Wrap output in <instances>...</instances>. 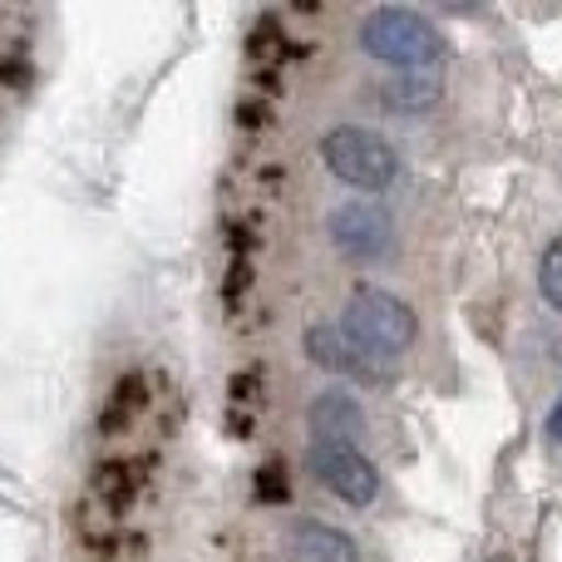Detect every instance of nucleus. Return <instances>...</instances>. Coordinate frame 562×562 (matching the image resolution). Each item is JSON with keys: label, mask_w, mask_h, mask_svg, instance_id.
<instances>
[{"label": "nucleus", "mask_w": 562, "mask_h": 562, "mask_svg": "<svg viewBox=\"0 0 562 562\" xmlns=\"http://www.w3.org/2000/svg\"><path fill=\"white\" fill-rule=\"evenodd\" d=\"M538 286H543L548 306L562 311V237H553V247L543 252V267H538Z\"/></svg>", "instance_id": "obj_12"}, {"label": "nucleus", "mask_w": 562, "mask_h": 562, "mask_svg": "<svg viewBox=\"0 0 562 562\" xmlns=\"http://www.w3.org/2000/svg\"><path fill=\"white\" fill-rule=\"evenodd\" d=\"M340 330H346L366 356H375V360H385L390 366V360L415 340L419 321H415V311H409V301H400L395 291L356 286L350 291V301H346V321H340Z\"/></svg>", "instance_id": "obj_2"}, {"label": "nucleus", "mask_w": 562, "mask_h": 562, "mask_svg": "<svg viewBox=\"0 0 562 562\" xmlns=\"http://www.w3.org/2000/svg\"><path fill=\"white\" fill-rule=\"evenodd\" d=\"M548 439H553V445H562V395H558V405L548 409Z\"/></svg>", "instance_id": "obj_14"}, {"label": "nucleus", "mask_w": 562, "mask_h": 562, "mask_svg": "<svg viewBox=\"0 0 562 562\" xmlns=\"http://www.w3.org/2000/svg\"><path fill=\"white\" fill-rule=\"evenodd\" d=\"M138 484H144V479H138V469L128 464V459H109V464L94 469V498L104 508H114V514H124V508L134 504Z\"/></svg>", "instance_id": "obj_11"}, {"label": "nucleus", "mask_w": 562, "mask_h": 562, "mask_svg": "<svg viewBox=\"0 0 562 562\" xmlns=\"http://www.w3.org/2000/svg\"><path fill=\"white\" fill-rule=\"evenodd\" d=\"M439 94H445V85H439L429 69H405V75L385 79L375 99L390 109V114H425L429 104H439Z\"/></svg>", "instance_id": "obj_9"}, {"label": "nucleus", "mask_w": 562, "mask_h": 562, "mask_svg": "<svg viewBox=\"0 0 562 562\" xmlns=\"http://www.w3.org/2000/svg\"><path fill=\"white\" fill-rule=\"evenodd\" d=\"M144 405H148V385H144V375H124L114 390H109V405L99 409V435H104V439L124 435V429L134 425L138 415H144Z\"/></svg>", "instance_id": "obj_10"}, {"label": "nucleus", "mask_w": 562, "mask_h": 562, "mask_svg": "<svg viewBox=\"0 0 562 562\" xmlns=\"http://www.w3.org/2000/svg\"><path fill=\"white\" fill-rule=\"evenodd\" d=\"M286 548H291V562H360L356 543H350L340 528L316 524V518H301V524H291Z\"/></svg>", "instance_id": "obj_8"}, {"label": "nucleus", "mask_w": 562, "mask_h": 562, "mask_svg": "<svg viewBox=\"0 0 562 562\" xmlns=\"http://www.w3.org/2000/svg\"><path fill=\"white\" fill-rule=\"evenodd\" d=\"M257 498H267V504H286L291 498V484H286V469L277 464H262V474H257Z\"/></svg>", "instance_id": "obj_13"}, {"label": "nucleus", "mask_w": 562, "mask_h": 562, "mask_svg": "<svg viewBox=\"0 0 562 562\" xmlns=\"http://www.w3.org/2000/svg\"><path fill=\"white\" fill-rule=\"evenodd\" d=\"M326 233L330 247L360 267H375L395 252V217L385 213V203H370V198H350V203L330 207Z\"/></svg>", "instance_id": "obj_4"}, {"label": "nucleus", "mask_w": 562, "mask_h": 562, "mask_svg": "<svg viewBox=\"0 0 562 562\" xmlns=\"http://www.w3.org/2000/svg\"><path fill=\"white\" fill-rule=\"evenodd\" d=\"M360 49L380 65H395V69H429L445 59V35L429 25L419 10L405 5H385V10H370L366 25H360Z\"/></svg>", "instance_id": "obj_1"}, {"label": "nucleus", "mask_w": 562, "mask_h": 562, "mask_svg": "<svg viewBox=\"0 0 562 562\" xmlns=\"http://www.w3.org/2000/svg\"><path fill=\"white\" fill-rule=\"evenodd\" d=\"M301 346H306L311 366L330 370V375H350V380H385V375H390L385 360L366 356V350H360L356 340L346 336V330H340V326H326V321H321V326H306Z\"/></svg>", "instance_id": "obj_6"}, {"label": "nucleus", "mask_w": 562, "mask_h": 562, "mask_svg": "<svg viewBox=\"0 0 562 562\" xmlns=\"http://www.w3.org/2000/svg\"><path fill=\"white\" fill-rule=\"evenodd\" d=\"M306 425H311V435H316V445H356V439L366 435V409H360V400L350 395V390L330 385L311 400Z\"/></svg>", "instance_id": "obj_7"}, {"label": "nucleus", "mask_w": 562, "mask_h": 562, "mask_svg": "<svg viewBox=\"0 0 562 562\" xmlns=\"http://www.w3.org/2000/svg\"><path fill=\"white\" fill-rule=\"evenodd\" d=\"M306 469L316 474L321 488H330V494H336L340 504H350V508H370L375 504V494H380L375 464H370L356 445H316V439H311Z\"/></svg>", "instance_id": "obj_5"}, {"label": "nucleus", "mask_w": 562, "mask_h": 562, "mask_svg": "<svg viewBox=\"0 0 562 562\" xmlns=\"http://www.w3.org/2000/svg\"><path fill=\"white\" fill-rule=\"evenodd\" d=\"M321 158L326 168L340 178L346 188H360V193H385L400 178V154L385 134L360 124H340L321 138Z\"/></svg>", "instance_id": "obj_3"}]
</instances>
